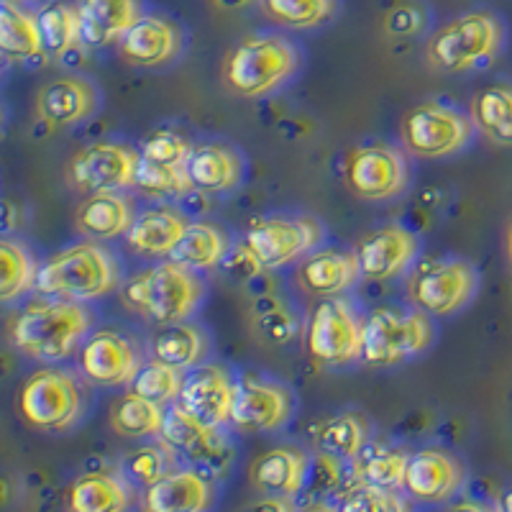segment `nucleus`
Here are the masks:
<instances>
[{
  "label": "nucleus",
  "mask_w": 512,
  "mask_h": 512,
  "mask_svg": "<svg viewBox=\"0 0 512 512\" xmlns=\"http://www.w3.org/2000/svg\"><path fill=\"white\" fill-rule=\"evenodd\" d=\"M136 221L134 203L123 192H100L77 205L75 226L88 241H113L126 236Z\"/></svg>",
  "instance_id": "26"
},
{
  "label": "nucleus",
  "mask_w": 512,
  "mask_h": 512,
  "mask_svg": "<svg viewBox=\"0 0 512 512\" xmlns=\"http://www.w3.org/2000/svg\"><path fill=\"white\" fill-rule=\"evenodd\" d=\"M477 292V269L464 259H433L420 264L408 282V297L415 310L425 315L459 313Z\"/></svg>",
  "instance_id": "10"
},
{
  "label": "nucleus",
  "mask_w": 512,
  "mask_h": 512,
  "mask_svg": "<svg viewBox=\"0 0 512 512\" xmlns=\"http://www.w3.org/2000/svg\"><path fill=\"white\" fill-rule=\"evenodd\" d=\"M308 351L326 367H346L364 354V323L344 297L320 300L308 323Z\"/></svg>",
  "instance_id": "11"
},
{
  "label": "nucleus",
  "mask_w": 512,
  "mask_h": 512,
  "mask_svg": "<svg viewBox=\"0 0 512 512\" xmlns=\"http://www.w3.org/2000/svg\"><path fill=\"white\" fill-rule=\"evenodd\" d=\"M187 228H190V221L180 208L157 205V208H149L136 216L134 226L126 233V244L128 249L141 256L169 259L187 233Z\"/></svg>",
  "instance_id": "24"
},
{
  "label": "nucleus",
  "mask_w": 512,
  "mask_h": 512,
  "mask_svg": "<svg viewBox=\"0 0 512 512\" xmlns=\"http://www.w3.org/2000/svg\"><path fill=\"white\" fill-rule=\"evenodd\" d=\"M98 108V90L85 77H57L36 95V116L49 128L75 126L90 118Z\"/></svg>",
  "instance_id": "19"
},
{
  "label": "nucleus",
  "mask_w": 512,
  "mask_h": 512,
  "mask_svg": "<svg viewBox=\"0 0 512 512\" xmlns=\"http://www.w3.org/2000/svg\"><path fill=\"white\" fill-rule=\"evenodd\" d=\"M297 70V52L282 36H249L223 62V82L241 98H264Z\"/></svg>",
  "instance_id": "4"
},
{
  "label": "nucleus",
  "mask_w": 512,
  "mask_h": 512,
  "mask_svg": "<svg viewBox=\"0 0 512 512\" xmlns=\"http://www.w3.org/2000/svg\"><path fill=\"white\" fill-rule=\"evenodd\" d=\"M216 3L221 8H244L246 3H251V0H216Z\"/></svg>",
  "instance_id": "50"
},
{
  "label": "nucleus",
  "mask_w": 512,
  "mask_h": 512,
  "mask_svg": "<svg viewBox=\"0 0 512 512\" xmlns=\"http://www.w3.org/2000/svg\"><path fill=\"white\" fill-rule=\"evenodd\" d=\"M203 297L205 285L198 272L169 259L134 274L121 290V303L131 313L159 326L187 323V318L203 303Z\"/></svg>",
  "instance_id": "3"
},
{
  "label": "nucleus",
  "mask_w": 512,
  "mask_h": 512,
  "mask_svg": "<svg viewBox=\"0 0 512 512\" xmlns=\"http://www.w3.org/2000/svg\"><path fill=\"white\" fill-rule=\"evenodd\" d=\"M80 369L85 379L98 387H123L139 374L141 356L131 338L113 328H103L82 344Z\"/></svg>",
  "instance_id": "15"
},
{
  "label": "nucleus",
  "mask_w": 512,
  "mask_h": 512,
  "mask_svg": "<svg viewBox=\"0 0 512 512\" xmlns=\"http://www.w3.org/2000/svg\"><path fill=\"white\" fill-rule=\"evenodd\" d=\"M182 387H185V374L180 369L162 364V361L152 359L141 364L139 374L131 382V392L144 400H152L157 405H169V402L180 400Z\"/></svg>",
  "instance_id": "40"
},
{
  "label": "nucleus",
  "mask_w": 512,
  "mask_h": 512,
  "mask_svg": "<svg viewBox=\"0 0 512 512\" xmlns=\"http://www.w3.org/2000/svg\"><path fill=\"white\" fill-rule=\"evenodd\" d=\"M36 16H39L44 47L52 57H64L82 41L80 11L77 8L67 6V3H52Z\"/></svg>",
  "instance_id": "38"
},
{
  "label": "nucleus",
  "mask_w": 512,
  "mask_h": 512,
  "mask_svg": "<svg viewBox=\"0 0 512 512\" xmlns=\"http://www.w3.org/2000/svg\"><path fill=\"white\" fill-rule=\"evenodd\" d=\"M431 315L420 310L377 308L364 323V354L369 367H395L433 344Z\"/></svg>",
  "instance_id": "6"
},
{
  "label": "nucleus",
  "mask_w": 512,
  "mask_h": 512,
  "mask_svg": "<svg viewBox=\"0 0 512 512\" xmlns=\"http://www.w3.org/2000/svg\"><path fill=\"white\" fill-rule=\"evenodd\" d=\"M451 512H500V510H492V507L477 505V502H461V505H456Z\"/></svg>",
  "instance_id": "47"
},
{
  "label": "nucleus",
  "mask_w": 512,
  "mask_h": 512,
  "mask_svg": "<svg viewBox=\"0 0 512 512\" xmlns=\"http://www.w3.org/2000/svg\"><path fill=\"white\" fill-rule=\"evenodd\" d=\"M497 510H500V512H512V487L502 492L500 505H497Z\"/></svg>",
  "instance_id": "49"
},
{
  "label": "nucleus",
  "mask_w": 512,
  "mask_h": 512,
  "mask_svg": "<svg viewBox=\"0 0 512 512\" xmlns=\"http://www.w3.org/2000/svg\"><path fill=\"white\" fill-rule=\"evenodd\" d=\"M164 413L162 405L152 400L128 392V395L118 397L111 408V428L123 438H149L159 436L164 428Z\"/></svg>",
  "instance_id": "37"
},
{
  "label": "nucleus",
  "mask_w": 512,
  "mask_h": 512,
  "mask_svg": "<svg viewBox=\"0 0 512 512\" xmlns=\"http://www.w3.org/2000/svg\"><path fill=\"white\" fill-rule=\"evenodd\" d=\"M0 264H3V287H0L3 303H13L29 290H36L39 267L34 264L26 246L8 239L0 241Z\"/></svg>",
  "instance_id": "39"
},
{
  "label": "nucleus",
  "mask_w": 512,
  "mask_h": 512,
  "mask_svg": "<svg viewBox=\"0 0 512 512\" xmlns=\"http://www.w3.org/2000/svg\"><path fill=\"white\" fill-rule=\"evenodd\" d=\"M169 466H172V454L159 443V446H141L136 451L128 454L126 469L128 474L136 479L139 484L152 487L159 479H164L169 474Z\"/></svg>",
  "instance_id": "45"
},
{
  "label": "nucleus",
  "mask_w": 512,
  "mask_h": 512,
  "mask_svg": "<svg viewBox=\"0 0 512 512\" xmlns=\"http://www.w3.org/2000/svg\"><path fill=\"white\" fill-rule=\"evenodd\" d=\"M159 443L172 456H182L190 464H195V472H200L203 477L213 472H223L228 461H231V451H228L218 428H210V425L195 420L180 405L167 410Z\"/></svg>",
  "instance_id": "14"
},
{
  "label": "nucleus",
  "mask_w": 512,
  "mask_h": 512,
  "mask_svg": "<svg viewBox=\"0 0 512 512\" xmlns=\"http://www.w3.org/2000/svg\"><path fill=\"white\" fill-rule=\"evenodd\" d=\"M359 277L361 267L359 259H356V251L341 249L313 251V254L305 256L295 272L300 290L313 297H320V300L341 297L356 285Z\"/></svg>",
  "instance_id": "20"
},
{
  "label": "nucleus",
  "mask_w": 512,
  "mask_h": 512,
  "mask_svg": "<svg viewBox=\"0 0 512 512\" xmlns=\"http://www.w3.org/2000/svg\"><path fill=\"white\" fill-rule=\"evenodd\" d=\"M323 241V226L315 218H264L246 231V249L262 264V269H282L287 264L313 254Z\"/></svg>",
  "instance_id": "12"
},
{
  "label": "nucleus",
  "mask_w": 512,
  "mask_h": 512,
  "mask_svg": "<svg viewBox=\"0 0 512 512\" xmlns=\"http://www.w3.org/2000/svg\"><path fill=\"white\" fill-rule=\"evenodd\" d=\"M474 128L472 116L443 103H420L405 113L400 123V139L405 152L420 159H443L459 154Z\"/></svg>",
  "instance_id": "8"
},
{
  "label": "nucleus",
  "mask_w": 512,
  "mask_h": 512,
  "mask_svg": "<svg viewBox=\"0 0 512 512\" xmlns=\"http://www.w3.org/2000/svg\"><path fill=\"white\" fill-rule=\"evenodd\" d=\"M292 397L282 384L259 377H244L236 382L231 423L246 433L277 431L290 420Z\"/></svg>",
  "instance_id": "17"
},
{
  "label": "nucleus",
  "mask_w": 512,
  "mask_h": 512,
  "mask_svg": "<svg viewBox=\"0 0 512 512\" xmlns=\"http://www.w3.org/2000/svg\"><path fill=\"white\" fill-rule=\"evenodd\" d=\"M507 256H510V264H512V221L507 226Z\"/></svg>",
  "instance_id": "51"
},
{
  "label": "nucleus",
  "mask_w": 512,
  "mask_h": 512,
  "mask_svg": "<svg viewBox=\"0 0 512 512\" xmlns=\"http://www.w3.org/2000/svg\"><path fill=\"white\" fill-rule=\"evenodd\" d=\"M241 512H292V507L285 497H262V500L246 505Z\"/></svg>",
  "instance_id": "46"
},
{
  "label": "nucleus",
  "mask_w": 512,
  "mask_h": 512,
  "mask_svg": "<svg viewBox=\"0 0 512 512\" xmlns=\"http://www.w3.org/2000/svg\"><path fill=\"white\" fill-rule=\"evenodd\" d=\"M0 49L11 59H34L47 52L39 16L24 11L16 0H3L0 6Z\"/></svg>",
  "instance_id": "31"
},
{
  "label": "nucleus",
  "mask_w": 512,
  "mask_h": 512,
  "mask_svg": "<svg viewBox=\"0 0 512 512\" xmlns=\"http://www.w3.org/2000/svg\"><path fill=\"white\" fill-rule=\"evenodd\" d=\"M333 6V0H262L264 13L287 29H313L323 24L331 18Z\"/></svg>",
  "instance_id": "42"
},
{
  "label": "nucleus",
  "mask_w": 512,
  "mask_h": 512,
  "mask_svg": "<svg viewBox=\"0 0 512 512\" xmlns=\"http://www.w3.org/2000/svg\"><path fill=\"white\" fill-rule=\"evenodd\" d=\"M354 251L359 259L361 277L372 282H390L415 262L418 239L405 226L390 223V226L367 233Z\"/></svg>",
  "instance_id": "18"
},
{
  "label": "nucleus",
  "mask_w": 512,
  "mask_h": 512,
  "mask_svg": "<svg viewBox=\"0 0 512 512\" xmlns=\"http://www.w3.org/2000/svg\"><path fill=\"white\" fill-rule=\"evenodd\" d=\"M464 482V469L451 454L441 448H423L410 456L408 472H405V489L415 500L443 502Z\"/></svg>",
  "instance_id": "23"
},
{
  "label": "nucleus",
  "mask_w": 512,
  "mask_h": 512,
  "mask_svg": "<svg viewBox=\"0 0 512 512\" xmlns=\"http://www.w3.org/2000/svg\"><path fill=\"white\" fill-rule=\"evenodd\" d=\"M93 315L85 305L70 300H36L11 320V344L29 359L57 364L70 359L90 333Z\"/></svg>",
  "instance_id": "1"
},
{
  "label": "nucleus",
  "mask_w": 512,
  "mask_h": 512,
  "mask_svg": "<svg viewBox=\"0 0 512 512\" xmlns=\"http://www.w3.org/2000/svg\"><path fill=\"white\" fill-rule=\"evenodd\" d=\"M82 44L111 47L121 44L128 29L141 18L139 0H80Z\"/></svg>",
  "instance_id": "28"
},
{
  "label": "nucleus",
  "mask_w": 512,
  "mask_h": 512,
  "mask_svg": "<svg viewBox=\"0 0 512 512\" xmlns=\"http://www.w3.org/2000/svg\"><path fill=\"white\" fill-rule=\"evenodd\" d=\"M182 34L162 16H141L118 44L123 62L131 67H162L180 54Z\"/></svg>",
  "instance_id": "22"
},
{
  "label": "nucleus",
  "mask_w": 512,
  "mask_h": 512,
  "mask_svg": "<svg viewBox=\"0 0 512 512\" xmlns=\"http://www.w3.org/2000/svg\"><path fill=\"white\" fill-rule=\"evenodd\" d=\"M141 152L118 141H98L72 154L64 167V182L90 198L100 192H123L134 187Z\"/></svg>",
  "instance_id": "9"
},
{
  "label": "nucleus",
  "mask_w": 512,
  "mask_h": 512,
  "mask_svg": "<svg viewBox=\"0 0 512 512\" xmlns=\"http://www.w3.org/2000/svg\"><path fill=\"white\" fill-rule=\"evenodd\" d=\"M121 285L116 256L98 241H80L57 251L39 267L36 292L54 300L90 303L111 295Z\"/></svg>",
  "instance_id": "2"
},
{
  "label": "nucleus",
  "mask_w": 512,
  "mask_h": 512,
  "mask_svg": "<svg viewBox=\"0 0 512 512\" xmlns=\"http://www.w3.org/2000/svg\"><path fill=\"white\" fill-rule=\"evenodd\" d=\"M410 456L400 448L367 446L354 459L356 484H369V487L400 489L405 487V472H408Z\"/></svg>",
  "instance_id": "36"
},
{
  "label": "nucleus",
  "mask_w": 512,
  "mask_h": 512,
  "mask_svg": "<svg viewBox=\"0 0 512 512\" xmlns=\"http://www.w3.org/2000/svg\"><path fill=\"white\" fill-rule=\"evenodd\" d=\"M192 149L195 146L185 136L177 134V131L157 128V131H152V134L141 141V159L164 164V167H187V159H190Z\"/></svg>",
  "instance_id": "43"
},
{
  "label": "nucleus",
  "mask_w": 512,
  "mask_h": 512,
  "mask_svg": "<svg viewBox=\"0 0 512 512\" xmlns=\"http://www.w3.org/2000/svg\"><path fill=\"white\" fill-rule=\"evenodd\" d=\"M213 502V487L208 477L195 469L169 472L157 484L146 487V512H208Z\"/></svg>",
  "instance_id": "27"
},
{
  "label": "nucleus",
  "mask_w": 512,
  "mask_h": 512,
  "mask_svg": "<svg viewBox=\"0 0 512 512\" xmlns=\"http://www.w3.org/2000/svg\"><path fill=\"white\" fill-rule=\"evenodd\" d=\"M346 187L361 200H392L410 182V167L405 154L390 144L356 146L346 157Z\"/></svg>",
  "instance_id": "13"
},
{
  "label": "nucleus",
  "mask_w": 512,
  "mask_h": 512,
  "mask_svg": "<svg viewBox=\"0 0 512 512\" xmlns=\"http://www.w3.org/2000/svg\"><path fill=\"white\" fill-rule=\"evenodd\" d=\"M338 512H408V505H405V500L397 495L395 489L354 484L346 492Z\"/></svg>",
  "instance_id": "44"
},
{
  "label": "nucleus",
  "mask_w": 512,
  "mask_h": 512,
  "mask_svg": "<svg viewBox=\"0 0 512 512\" xmlns=\"http://www.w3.org/2000/svg\"><path fill=\"white\" fill-rule=\"evenodd\" d=\"M474 128L487 141L512 149V85H489L472 100Z\"/></svg>",
  "instance_id": "32"
},
{
  "label": "nucleus",
  "mask_w": 512,
  "mask_h": 512,
  "mask_svg": "<svg viewBox=\"0 0 512 512\" xmlns=\"http://www.w3.org/2000/svg\"><path fill=\"white\" fill-rule=\"evenodd\" d=\"M205 354H208V338L192 323L162 326L152 341V359L180 369V372L198 369Z\"/></svg>",
  "instance_id": "30"
},
{
  "label": "nucleus",
  "mask_w": 512,
  "mask_h": 512,
  "mask_svg": "<svg viewBox=\"0 0 512 512\" xmlns=\"http://www.w3.org/2000/svg\"><path fill=\"white\" fill-rule=\"evenodd\" d=\"M187 177L192 187L205 195L233 192L244 180V159L228 144H198L187 159Z\"/></svg>",
  "instance_id": "25"
},
{
  "label": "nucleus",
  "mask_w": 512,
  "mask_h": 512,
  "mask_svg": "<svg viewBox=\"0 0 512 512\" xmlns=\"http://www.w3.org/2000/svg\"><path fill=\"white\" fill-rule=\"evenodd\" d=\"M313 443L320 456L336 461H354L367 448V423L356 413H341L315 428Z\"/></svg>",
  "instance_id": "34"
},
{
  "label": "nucleus",
  "mask_w": 512,
  "mask_h": 512,
  "mask_svg": "<svg viewBox=\"0 0 512 512\" xmlns=\"http://www.w3.org/2000/svg\"><path fill=\"white\" fill-rule=\"evenodd\" d=\"M128 505V484L116 474H85L70 489V512H126Z\"/></svg>",
  "instance_id": "33"
},
{
  "label": "nucleus",
  "mask_w": 512,
  "mask_h": 512,
  "mask_svg": "<svg viewBox=\"0 0 512 512\" xmlns=\"http://www.w3.org/2000/svg\"><path fill=\"white\" fill-rule=\"evenodd\" d=\"M310 461L295 446L269 448L251 461L249 482L264 497H290L300 495L308 484Z\"/></svg>",
  "instance_id": "21"
},
{
  "label": "nucleus",
  "mask_w": 512,
  "mask_h": 512,
  "mask_svg": "<svg viewBox=\"0 0 512 512\" xmlns=\"http://www.w3.org/2000/svg\"><path fill=\"white\" fill-rule=\"evenodd\" d=\"M134 187L141 195L154 200L182 198V195L195 190L185 167H164V164L146 162V159H141Z\"/></svg>",
  "instance_id": "41"
},
{
  "label": "nucleus",
  "mask_w": 512,
  "mask_h": 512,
  "mask_svg": "<svg viewBox=\"0 0 512 512\" xmlns=\"http://www.w3.org/2000/svg\"><path fill=\"white\" fill-rule=\"evenodd\" d=\"M228 254H231V241L223 228L213 223H190L177 249L169 256V262L192 269V272H205L226 262Z\"/></svg>",
  "instance_id": "29"
},
{
  "label": "nucleus",
  "mask_w": 512,
  "mask_h": 512,
  "mask_svg": "<svg viewBox=\"0 0 512 512\" xmlns=\"http://www.w3.org/2000/svg\"><path fill=\"white\" fill-rule=\"evenodd\" d=\"M297 512H338V510H333V507L326 505V502H310V505L300 507Z\"/></svg>",
  "instance_id": "48"
},
{
  "label": "nucleus",
  "mask_w": 512,
  "mask_h": 512,
  "mask_svg": "<svg viewBox=\"0 0 512 512\" xmlns=\"http://www.w3.org/2000/svg\"><path fill=\"white\" fill-rule=\"evenodd\" d=\"M502 47V26L492 13L474 11L448 21L428 41V62L441 72H469L482 67Z\"/></svg>",
  "instance_id": "5"
},
{
  "label": "nucleus",
  "mask_w": 512,
  "mask_h": 512,
  "mask_svg": "<svg viewBox=\"0 0 512 512\" xmlns=\"http://www.w3.org/2000/svg\"><path fill=\"white\" fill-rule=\"evenodd\" d=\"M233 400H236V382L228 369L221 364H200L185 377L177 405L200 423L221 428L231 423Z\"/></svg>",
  "instance_id": "16"
},
{
  "label": "nucleus",
  "mask_w": 512,
  "mask_h": 512,
  "mask_svg": "<svg viewBox=\"0 0 512 512\" xmlns=\"http://www.w3.org/2000/svg\"><path fill=\"white\" fill-rule=\"evenodd\" d=\"M18 413L36 431H67L82 413L80 384L64 369H36L18 390Z\"/></svg>",
  "instance_id": "7"
},
{
  "label": "nucleus",
  "mask_w": 512,
  "mask_h": 512,
  "mask_svg": "<svg viewBox=\"0 0 512 512\" xmlns=\"http://www.w3.org/2000/svg\"><path fill=\"white\" fill-rule=\"evenodd\" d=\"M249 326L254 336L269 346L290 344L300 333V320H297L295 310L274 292H264L251 300Z\"/></svg>",
  "instance_id": "35"
}]
</instances>
